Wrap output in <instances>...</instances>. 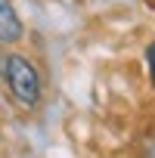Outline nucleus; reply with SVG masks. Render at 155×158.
Segmentation results:
<instances>
[{
  "instance_id": "1",
  "label": "nucleus",
  "mask_w": 155,
  "mask_h": 158,
  "mask_svg": "<svg viewBox=\"0 0 155 158\" xmlns=\"http://www.w3.org/2000/svg\"><path fill=\"white\" fill-rule=\"evenodd\" d=\"M0 74H3V81L10 87V93L25 102V106H37L40 102V74L37 68L28 62V56H3V65H0Z\"/></svg>"
},
{
  "instance_id": "2",
  "label": "nucleus",
  "mask_w": 155,
  "mask_h": 158,
  "mask_svg": "<svg viewBox=\"0 0 155 158\" xmlns=\"http://www.w3.org/2000/svg\"><path fill=\"white\" fill-rule=\"evenodd\" d=\"M22 37V22L10 0H0V44H16Z\"/></svg>"
},
{
  "instance_id": "3",
  "label": "nucleus",
  "mask_w": 155,
  "mask_h": 158,
  "mask_svg": "<svg viewBox=\"0 0 155 158\" xmlns=\"http://www.w3.org/2000/svg\"><path fill=\"white\" fill-rule=\"evenodd\" d=\"M146 62H149V77H152V84H155V44L146 50Z\"/></svg>"
}]
</instances>
